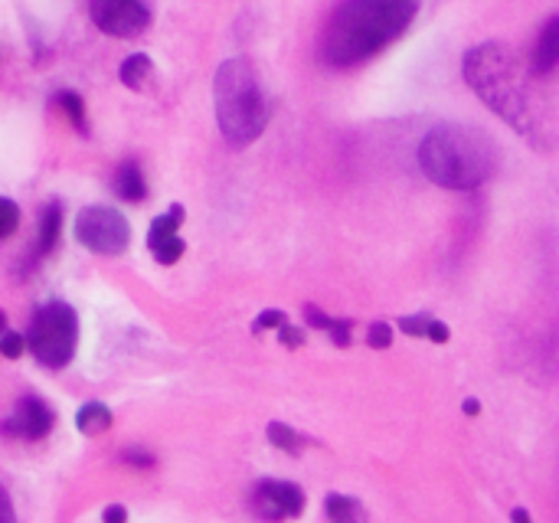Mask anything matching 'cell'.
I'll return each mask as SVG.
<instances>
[{"label":"cell","mask_w":559,"mask_h":523,"mask_svg":"<svg viewBox=\"0 0 559 523\" xmlns=\"http://www.w3.org/2000/svg\"><path fill=\"white\" fill-rule=\"evenodd\" d=\"M30 353L37 357V363L59 370L75 357V343H79V315L73 305L66 301H49L33 315L30 321V334L23 337Z\"/></svg>","instance_id":"5"},{"label":"cell","mask_w":559,"mask_h":523,"mask_svg":"<svg viewBox=\"0 0 559 523\" xmlns=\"http://www.w3.org/2000/svg\"><path fill=\"white\" fill-rule=\"evenodd\" d=\"M75 429H79L82 435H89V439L105 435L111 429L109 406H102V403H85V406L79 409V415H75Z\"/></svg>","instance_id":"14"},{"label":"cell","mask_w":559,"mask_h":523,"mask_svg":"<svg viewBox=\"0 0 559 523\" xmlns=\"http://www.w3.org/2000/svg\"><path fill=\"white\" fill-rule=\"evenodd\" d=\"M63 235V207L59 203H49L43 213V229H40V243H37V255H49Z\"/></svg>","instance_id":"16"},{"label":"cell","mask_w":559,"mask_h":523,"mask_svg":"<svg viewBox=\"0 0 559 523\" xmlns=\"http://www.w3.org/2000/svg\"><path fill=\"white\" fill-rule=\"evenodd\" d=\"M121 461L135 465V468H154V465H157V458H154V455H147V451H138V448L121 451Z\"/></svg>","instance_id":"28"},{"label":"cell","mask_w":559,"mask_h":523,"mask_svg":"<svg viewBox=\"0 0 559 523\" xmlns=\"http://www.w3.org/2000/svg\"><path fill=\"white\" fill-rule=\"evenodd\" d=\"M56 102L63 105V111L69 115V121L79 128L82 135H89V121H85V102H82L75 92H59V95H56Z\"/></svg>","instance_id":"18"},{"label":"cell","mask_w":559,"mask_h":523,"mask_svg":"<svg viewBox=\"0 0 559 523\" xmlns=\"http://www.w3.org/2000/svg\"><path fill=\"white\" fill-rule=\"evenodd\" d=\"M23 350H27V341H23V337L13 334V331H0V353H4L7 360H17Z\"/></svg>","instance_id":"23"},{"label":"cell","mask_w":559,"mask_h":523,"mask_svg":"<svg viewBox=\"0 0 559 523\" xmlns=\"http://www.w3.org/2000/svg\"><path fill=\"white\" fill-rule=\"evenodd\" d=\"M213 99H217L219 131L229 147L253 145L269 125V102H265L259 75L245 59H229L219 66Z\"/></svg>","instance_id":"4"},{"label":"cell","mask_w":559,"mask_h":523,"mask_svg":"<svg viewBox=\"0 0 559 523\" xmlns=\"http://www.w3.org/2000/svg\"><path fill=\"white\" fill-rule=\"evenodd\" d=\"M494 145L468 128H432L419 145V167L445 190H475L494 173Z\"/></svg>","instance_id":"3"},{"label":"cell","mask_w":559,"mask_h":523,"mask_svg":"<svg viewBox=\"0 0 559 523\" xmlns=\"http://www.w3.org/2000/svg\"><path fill=\"white\" fill-rule=\"evenodd\" d=\"M510 520H514V523H533V520H530V514H527L523 507H517L514 514H510Z\"/></svg>","instance_id":"33"},{"label":"cell","mask_w":559,"mask_h":523,"mask_svg":"<svg viewBox=\"0 0 559 523\" xmlns=\"http://www.w3.org/2000/svg\"><path fill=\"white\" fill-rule=\"evenodd\" d=\"M4 327H7V321H4V311H0V331H4Z\"/></svg>","instance_id":"34"},{"label":"cell","mask_w":559,"mask_h":523,"mask_svg":"<svg viewBox=\"0 0 559 523\" xmlns=\"http://www.w3.org/2000/svg\"><path fill=\"white\" fill-rule=\"evenodd\" d=\"M324 510H327V520L331 523H367V510H363V504L357 501V497L327 494Z\"/></svg>","instance_id":"13"},{"label":"cell","mask_w":559,"mask_h":523,"mask_svg":"<svg viewBox=\"0 0 559 523\" xmlns=\"http://www.w3.org/2000/svg\"><path fill=\"white\" fill-rule=\"evenodd\" d=\"M425 337H429V341H432V343H448V341H451V331H448V324H442V321H435V317H429Z\"/></svg>","instance_id":"29"},{"label":"cell","mask_w":559,"mask_h":523,"mask_svg":"<svg viewBox=\"0 0 559 523\" xmlns=\"http://www.w3.org/2000/svg\"><path fill=\"white\" fill-rule=\"evenodd\" d=\"M305 491L291 481H259L249 494V507L253 514L265 523H281V520H295V517L305 514Z\"/></svg>","instance_id":"7"},{"label":"cell","mask_w":559,"mask_h":523,"mask_svg":"<svg viewBox=\"0 0 559 523\" xmlns=\"http://www.w3.org/2000/svg\"><path fill=\"white\" fill-rule=\"evenodd\" d=\"M350 331H353V321L350 317H334V324H331V341L337 343V347H350Z\"/></svg>","instance_id":"24"},{"label":"cell","mask_w":559,"mask_h":523,"mask_svg":"<svg viewBox=\"0 0 559 523\" xmlns=\"http://www.w3.org/2000/svg\"><path fill=\"white\" fill-rule=\"evenodd\" d=\"M75 239L99 255H121L131 243V226L118 209L89 207L75 219Z\"/></svg>","instance_id":"6"},{"label":"cell","mask_w":559,"mask_h":523,"mask_svg":"<svg viewBox=\"0 0 559 523\" xmlns=\"http://www.w3.org/2000/svg\"><path fill=\"white\" fill-rule=\"evenodd\" d=\"M265 435H269V442L275 445V448H281L285 455H301V439H298V432L291 429V425H285V422H269V429H265Z\"/></svg>","instance_id":"17"},{"label":"cell","mask_w":559,"mask_h":523,"mask_svg":"<svg viewBox=\"0 0 559 523\" xmlns=\"http://www.w3.org/2000/svg\"><path fill=\"white\" fill-rule=\"evenodd\" d=\"M102 520H105V523H128V510L121 504H111V507H105Z\"/></svg>","instance_id":"31"},{"label":"cell","mask_w":559,"mask_h":523,"mask_svg":"<svg viewBox=\"0 0 559 523\" xmlns=\"http://www.w3.org/2000/svg\"><path fill=\"white\" fill-rule=\"evenodd\" d=\"M121 82H125L131 92H154L157 69H154L151 56H147V53L128 56L125 63H121Z\"/></svg>","instance_id":"12"},{"label":"cell","mask_w":559,"mask_h":523,"mask_svg":"<svg viewBox=\"0 0 559 523\" xmlns=\"http://www.w3.org/2000/svg\"><path fill=\"white\" fill-rule=\"evenodd\" d=\"M279 341L285 343L288 350H298L301 343H305V331H301V327H291L288 321H285V324L279 327Z\"/></svg>","instance_id":"26"},{"label":"cell","mask_w":559,"mask_h":523,"mask_svg":"<svg viewBox=\"0 0 559 523\" xmlns=\"http://www.w3.org/2000/svg\"><path fill=\"white\" fill-rule=\"evenodd\" d=\"M285 321H288V315H285V311H279V307H269V311H262V315L255 317L253 334H262V331H279Z\"/></svg>","instance_id":"21"},{"label":"cell","mask_w":559,"mask_h":523,"mask_svg":"<svg viewBox=\"0 0 559 523\" xmlns=\"http://www.w3.org/2000/svg\"><path fill=\"white\" fill-rule=\"evenodd\" d=\"M111 190H115L118 197L125 199V203H141L147 197V183H145V173L138 167V161H121L118 164L115 177H111Z\"/></svg>","instance_id":"10"},{"label":"cell","mask_w":559,"mask_h":523,"mask_svg":"<svg viewBox=\"0 0 559 523\" xmlns=\"http://www.w3.org/2000/svg\"><path fill=\"white\" fill-rule=\"evenodd\" d=\"M556 63H559V17H553L546 23V30L540 33L537 49H533V73L546 79V75H553Z\"/></svg>","instance_id":"11"},{"label":"cell","mask_w":559,"mask_h":523,"mask_svg":"<svg viewBox=\"0 0 559 523\" xmlns=\"http://www.w3.org/2000/svg\"><path fill=\"white\" fill-rule=\"evenodd\" d=\"M183 207L181 203H173L171 207V213H164V217H157L151 223V229H147V249H157L161 243H167L171 235H177V229H181V223H183Z\"/></svg>","instance_id":"15"},{"label":"cell","mask_w":559,"mask_h":523,"mask_svg":"<svg viewBox=\"0 0 559 523\" xmlns=\"http://www.w3.org/2000/svg\"><path fill=\"white\" fill-rule=\"evenodd\" d=\"M465 79L487 102V109L504 118L507 125H514L520 135H537V121L530 118L533 105L530 92H527V79L520 75L514 53L507 46L484 43L468 49Z\"/></svg>","instance_id":"2"},{"label":"cell","mask_w":559,"mask_h":523,"mask_svg":"<svg viewBox=\"0 0 559 523\" xmlns=\"http://www.w3.org/2000/svg\"><path fill=\"white\" fill-rule=\"evenodd\" d=\"M92 20L109 37H138L151 27V0H92Z\"/></svg>","instance_id":"8"},{"label":"cell","mask_w":559,"mask_h":523,"mask_svg":"<svg viewBox=\"0 0 559 523\" xmlns=\"http://www.w3.org/2000/svg\"><path fill=\"white\" fill-rule=\"evenodd\" d=\"M154 259L161 262V265H173V262H181L183 253H187V243H183L181 235H171L167 243H161L157 249H151Z\"/></svg>","instance_id":"19"},{"label":"cell","mask_w":559,"mask_h":523,"mask_svg":"<svg viewBox=\"0 0 559 523\" xmlns=\"http://www.w3.org/2000/svg\"><path fill=\"white\" fill-rule=\"evenodd\" d=\"M20 226V207L13 199L0 197V239H7L10 233H17Z\"/></svg>","instance_id":"20"},{"label":"cell","mask_w":559,"mask_h":523,"mask_svg":"<svg viewBox=\"0 0 559 523\" xmlns=\"http://www.w3.org/2000/svg\"><path fill=\"white\" fill-rule=\"evenodd\" d=\"M367 343H370L373 350H389V347H393V327L383 324V321L370 324V331H367Z\"/></svg>","instance_id":"22"},{"label":"cell","mask_w":559,"mask_h":523,"mask_svg":"<svg viewBox=\"0 0 559 523\" xmlns=\"http://www.w3.org/2000/svg\"><path fill=\"white\" fill-rule=\"evenodd\" d=\"M53 422H56V415L43 399L20 396L17 409H13V415H10L7 422L0 425V432L13 435V439H30V442H37V439L53 432Z\"/></svg>","instance_id":"9"},{"label":"cell","mask_w":559,"mask_h":523,"mask_svg":"<svg viewBox=\"0 0 559 523\" xmlns=\"http://www.w3.org/2000/svg\"><path fill=\"white\" fill-rule=\"evenodd\" d=\"M461 409H465V415H478L481 412V403H478V399H465V406H461Z\"/></svg>","instance_id":"32"},{"label":"cell","mask_w":559,"mask_h":523,"mask_svg":"<svg viewBox=\"0 0 559 523\" xmlns=\"http://www.w3.org/2000/svg\"><path fill=\"white\" fill-rule=\"evenodd\" d=\"M0 523H17V510H13L4 487H0Z\"/></svg>","instance_id":"30"},{"label":"cell","mask_w":559,"mask_h":523,"mask_svg":"<svg viewBox=\"0 0 559 523\" xmlns=\"http://www.w3.org/2000/svg\"><path fill=\"white\" fill-rule=\"evenodd\" d=\"M419 13V0H343L324 30V59L334 69L367 63L396 43Z\"/></svg>","instance_id":"1"},{"label":"cell","mask_w":559,"mask_h":523,"mask_svg":"<svg viewBox=\"0 0 559 523\" xmlns=\"http://www.w3.org/2000/svg\"><path fill=\"white\" fill-rule=\"evenodd\" d=\"M305 321H307V327H317V331H331V324H334V317L324 315V311L315 305L305 307Z\"/></svg>","instance_id":"27"},{"label":"cell","mask_w":559,"mask_h":523,"mask_svg":"<svg viewBox=\"0 0 559 523\" xmlns=\"http://www.w3.org/2000/svg\"><path fill=\"white\" fill-rule=\"evenodd\" d=\"M425 327H429V315L399 317V331L409 334V337H425Z\"/></svg>","instance_id":"25"}]
</instances>
